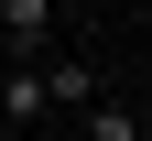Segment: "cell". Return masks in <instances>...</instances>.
<instances>
[{"instance_id":"6da1fadb","label":"cell","mask_w":152,"mask_h":141,"mask_svg":"<svg viewBox=\"0 0 152 141\" xmlns=\"http://www.w3.org/2000/svg\"><path fill=\"white\" fill-rule=\"evenodd\" d=\"M54 54V0H0V65H44Z\"/></svg>"},{"instance_id":"7a4b0ae2","label":"cell","mask_w":152,"mask_h":141,"mask_svg":"<svg viewBox=\"0 0 152 141\" xmlns=\"http://www.w3.org/2000/svg\"><path fill=\"white\" fill-rule=\"evenodd\" d=\"M76 141H152V109L120 98V87H98L87 109H76Z\"/></svg>"},{"instance_id":"3957f363","label":"cell","mask_w":152,"mask_h":141,"mask_svg":"<svg viewBox=\"0 0 152 141\" xmlns=\"http://www.w3.org/2000/svg\"><path fill=\"white\" fill-rule=\"evenodd\" d=\"M44 76H54V109H87L98 98V65L87 54H44Z\"/></svg>"}]
</instances>
